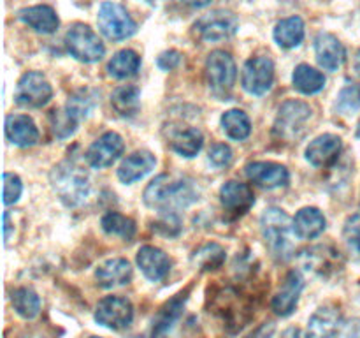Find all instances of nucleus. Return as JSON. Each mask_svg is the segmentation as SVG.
<instances>
[{
  "instance_id": "obj_1",
  "label": "nucleus",
  "mask_w": 360,
  "mask_h": 338,
  "mask_svg": "<svg viewBox=\"0 0 360 338\" xmlns=\"http://www.w3.org/2000/svg\"><path fill=\"white\" fill-rule=\"evenodd\" d=\"M199 199V190L192 180L181 176L160 175L144 190V203L153 210L176 211Z\"/></svg>"
},
{
  "instance_id": "obj_2",
  "label": "nucleus",
  "mask_w": 360,
  "mask_h": 338,
  "mask_svg": "<svg viewBox=\"0 0 360 338\" xmlns=\"http://www.w3.org/2000/svg\"><path fill=\"white\" fill-rule=\"evenodd\" d=\"M260 229L267 249L276 259H288L294 254V220L281 208L271 206L260 217Z\"/></svg>"
},
{
  "instance_id": "obj_3",
  "label": "nucleus",
  "mask_w": 360,
  "mask_h": 338,
  "mask_svg": "<svg viewBox=\"0 0 360 338\" xmlns=\"http://www.w3.org/2000/svg\"><path fill=\"white\" fill-rule=\"evenodd\" d=\"M51 185L67 206H79L90 194L88 173L72 161L62 162L53 169Z\"/></svg>"
},
{
  "instance_id": "obj_4",
  "label": "nucleus",
  "mask_w": 360,
  "mask_h": 338,
  "mask_svg": "<svg viewBox=\"0 0 360 338\" xmlns=\"http://www.w3.org/2000/svg\"><path fill=\"white\" fill-rule=\"evenodd\" d=\"M67 51L76 60L84 63H94L104 56L105 48L98 35L88 25L77 23L65 34Z\"/></svg>"
},
{
  "instance_id": "obj_5",
  "label": "nucleus",
  "mask_w": 360,
  "mask_h": 338,
  "mask_svg": "<svg viewBox=\"0 0 360 338\" xmlns=\"http://www.w3.org/2000/svg\"><path fill=\"white\" fill-rule=\"evenodd\" d=\"M98 28L109 41H123L136 34L137 25L129 11L116 2H104L98 9Z\"/></svg>"
},
{
  "instance_id": "obj_6",
  "label": "nucleus",
  "mask_w": 360,
  "mask_h": 338,
  "mask_svg": "<svg viewBox=\"0 0 360 338\" xmlns=\"http://www.w3.org/2000/svg\"><path fill=\"white\" fill-rule=\"evenodd\" d=\"M53 88L49 81L37 70L25 73L16 84L14 99L23 108H42L49 102Z\"/></svg>"
},
{
  "instance_id": "obj_7",
  "label": "nucleus",
  "mask_w": 360,
  "mask_h": 338,
  "mask_svg": "<svg viewBox=\"0 0 360 338\" xmlns=\"http://www.w3.org/2000/svg\"><path fill=\"white\" fill-rule=\"evenodd\" d=\"M134 306L132 303L122 296H108L101 299L95 310V320L101 326L109 327L112 331L125 330L132 324Z\"/></svg>"
},
{
  "instance_id": "obj_8",
  "label": "nucleus",
  "mask_w": 360,
  "mask_h": 338,
  "mask_svg": "<svg viewBox=\"0 0 360 338\" xmlns=\"http://www.w3.org/2000/svg\"><path fill=\"white\" fill-rule=\"evenodd\" d=\"M311 116V108L302 101H287L274 120V134L283 139H294L304 129Z\"/></svg>"
},
{
  "instance_id": "obj_9",
  "label": "nucleus",
  "mask_w": 360,
  "mask_h": 338,
  "mask_svg": "<svg viewBox=\"0 0 360 338\" xmlns=\"http://www.w3.org/2000/svg\"><path fill=\"white\" fill-rule=\"evenodd\" d=\"M243 88L250 95H264L274 83V63L267 56H253L243 67Z\"/></svg>"
},
{
  "instance_id": "obj_10",
  "label": "nucleus",
  "mask_w": 360,
  "mask_h": 338,
  "mask_svg": "<svg viewBox=\"0 0 360 338\" xmlns=\"http://www.w3.org/2000/svg\"><path fill=\"white\" fill-rule=\"evenodd\" d=\"M238 18L231 11H211L195 23V30L204 41L218 42L232 37L238 30Z\"/></svg>"
},
{
  "instance_id": "obj_11",
  "label": "nucleus",
  "mask_w": 360,
  "mask_h": 338,
  "mask_svg": "<svg viewBox=\"0 0 360 338\" xmlns=\"http://www.w3.org/2000/svg\"><path fill=\"white\" fill-rule=\"evenodd\" d=\"M236 76H238V69H236L234 58L227 51L217 49L207 56L206 77L214 92L224 94V92L231 90L236 83Z\"/></svg>"
},
{
  "instance_id": "obj_12",
  "label": "nucleus",
  "mask_w": 360,
  "mask_h": 338,
  "mask_svg": "<svg viewBox=\"0 0 360 338\" xmlns=\"http://www.w3.org/2000/svg\"><path fill=\"white\" fill-rule=\"evenodd\" d=\"M125 150L122 136L116 132H105L91 143L86 150V162L95 169H104L115 164Z\"/></svg>"
},
{
  "instance_id": "obj_13",
  "label": "nucleus",
  "mask_w": 360,
  "mask_h": 338,
  "mask_svg": "<svg viewBox=\"0 0 360 338\" xmlns=\"http://www.w3.org/2000/svg\"><path fill=\"white\" fill-rule=\"evenodd\" d=\"M302 266L313 275L329 277V275L336 273V270L343 266V259H341L340 252L333 246L319 245L302 254Z\"/></svg>"
},
{
  "instance_id": "obj_14",
  "label": "nucleus",
  "mask_w": 360,
  "mask_h": 338,
  "mask_svg": "<svg viewBox=\"0 0 360 338\" xmlns=\"http://www.w3.org/2000/svg\"><path fill=\"white\" fill-rule=\"evenodd\" d=\"M246 176L250 182L262 189H276V187L287 185L290 175L285 165L276 164V162H250L245 168Z\"/></svg>"
},
{
  "instance_id": "obj_15",
  "label": "nucleus",
  "mask_w": 360,
  "mask_h": 338,
  "mask_svg": "<svg viewBox=\"0 0 360 338\" xmlns=\"http://www.w3.org/2000/svg\"><path fill=\"white\" fill-rule=\"evenodd\" d=\"M302 287H304V280H302L301 273H299V271H290V273L285 277L283 284L278 289L276 294L273 296L271 308L274 310V313L280 317L290 315L295 310V306H297Z\"/></svg>"
},
{
  "instance_id": "obj_16",
  "label": "nucleus",
  "mask_w": 360,
  "mask_h": 338,
  "mask_svg": "<svg viewBox=\"0 0 360 338\" xmlns=\"http://www.w3.org/2000/svg\"><path fill=\"white\" fill-rule=\"evenodd\" d=\"M341 148H343L341 137L334 136V134H322L308 144L306 161L315 168H327L338 161Z\"/></svg>"
},
{
  "instance_id": "obj_17",
  "label": "nucleus",
  "mask_w": 360,
  "mask_h": 338,
  "mask_svg": "<svg viewBox=\"0 0 360 338\" xmlns=\"http://www.w3.org/2000/svg\"><path fill=\"white\" fill-rule=\"evenodd\" d=\"M315 53L320 67L326 70L336 73L347 60V51L336 35L329 32H320L315 39Z\"/></svg>"
},
{
  "instance_id": "obj_18",
  "label": "nucleus",
  "mask_w": 360,
  "mask_h": 338,
  "mask_svg": "<svg viewBox=\"0 0 360 338\" xmlns=\"http://www.w3.org/2000/svg\"><path fill=\"white\" fill-rule=\"evenodd\" d=\"M136 261L137 266L144 273V277L151 282L162 280L169 273V270H171V259H169L164 250L157 249V246H141Z\"/></svg>"
},
{
  "instance_id": "obj_19",
  "label": "nucleus",
  "mask_w": 360,
  "mask_h": 338,
  "mask_svg": "<svg viewBox=\"0 0 360 338\" xmlns=\"http://www.w3.org/2000/svg\"><path fill=\"white\" fill-rule=\"evenodd\" d=\"M186 298H188V289L185 292L176 294L158 310L157 315L153 317V323H151V338H165V334L172 330L176 320L181 317Z\"/></svg>"
},
{
  "instance_id": "obj_20",
  "label": "nucleus",
  "mask_w": 360,
  "mask_h": 338,
  "mask_svg": "<svg viewBox=\"0 0 360 338\" xmlns=\"http://www.w3.org/2000/svg\"><path fill=\"white\" fill-rule=\"evenodd\" d=\"M220 201L227 211L234 215H243L253 206L255 196H253L250 185L231 180L220 189Z\"/></svg>"
},
{
  "instance_id": "obj_21",
  "label": "nucleus",
  "mask_w": 360,
  "mask_h": 338,
  "mask_svg": "<svg viewBox=\"0 0 360 338\" xmlns=\"http://www.w3.org/2000/svg\"><path fill=\"white\" fill-rule=\"evenodd\" d=\"M157 165V158L151 151L148 150H137L134 154H130L125 161L120 164L118 168V178L123 183H134L137 180L144 178L146 175H150L151 171Z\"/></svg>"
},
{
  "instance_id": "obj_22",
  "label": "nucleus",
  "mask_w": 360,
  "mask_h": 338,
  "mask_svg": "<svg viewBox=\"0 0 360 338\" xmlns=\"http://www.w3.org/2000/svg\"><path fill=\"white\" fill-rule=\"evenodd\" d=\"M308 337L311 338H334L343 326L341 312L334 306H322L309 319Z\"/></svg>"
},
{
  "instance_id": "obj_23",
  "label": "nucleus",
  "mask_w": 360,
  "mask_h": 338,
  "mask_svg": "<svg viewBox=\"0 0 360 338\" xmlns=\"http://www.w3.org/2000/svg\"><path fill=\"white\" fill-rule=\"evenodd\" d=\"M6 137L21 148L34 146L39 141V130L27 115H9L6 118Z\"/></svg>"
},
{
  "instance_id": "obj_24",
  "label": "nucleus",
  "mask_w": 360,
  "mask_h": 338,
  "mask_svg": "<svg viewBox=\"0 0 360 338\" xmlns=\"http://www.w3.org/2000/svg\"><path fill=\"white\" fill-rule=\"evenodd\" d=\"M95 277L101 287L112 289L122 287L132 280V266L127 259L116 257V259H108L102 263L95 271Z\"/></svg>"
},
{
  "instance_id": "obj_25",
  "label": "nucleus",
  "mask_w": 360,
  "mask_h": 338,
  "mask_svg": "<svg viewBox=\"0 0 360 338\" xmlns=\"http://www.w3.org/2000/svg\"><path fill=\"white\" fill-rule=\"evenodd\" d=\"M326 217L319 208H302L294 217L295 236L301 239H313L320 236L326 229Z\"/></svg>"
},
{
  "instance_id": "obj_26",
  "label": "nucleus",
  "mask_w": 360,
  "mask_h": 338,
  "mask_svg": "<svg viewBox=\"0 0 360 338\" xmlns=\"http://www.w3.org/2000/svg\"><path fill=\"white\" fill-rule=\"evenodd\" d=\"M20 20L39 34H53L58 28L60 20L49 6H34L20 11Z\"/></svg>"
},
{
  "instance_id": "obj_27",
  "label": "nucleus",
  "mask_w": 360,
  "mask_h": 338,
  "mask_svg": "<svg viewBox=\"0 0 360 338\" xmlns=\"http://www.w3.org/2000/svg\"><path fill=\"white\" fill-rule=\"evenodd\" d=\"M304 39V21L299 16H290L281 20L274 28V41L285 49L299 46Z\"/></svg>"
},
{
  "instance_id": "obj_28",
  "label": "nucleus",
  "mask_w": 360,
  "mask_h": 338,
  "mask_svg": "<svg viewBox=\"0 0 360 338\" xmlns=\"http://www.w3.org/2000/svg\"><path fill=\"white\" fill-rule=\"evenodd\" d=\"M111 106L123 118H132V116H136L141 108L139 88L132 87V84L118 87L111 95Z\"/></svg>"
},
{
  "instance_id": "obj_29",
  "label": "nucleus",
  "mask_w": 360,
  "mask_h": 338,
  "mask_svg": "<svg viewBox=\"0 0 360 338\" xmlns=\"http://www.w3.org/2000/svg\"><path fill=\"white\" fill-rule=\"evenodd\" d=\"M171 148L179 154L181 157H195L204 144V136L195 127H186V129L178 130L171 136Z\"/></svg>"
},
{
  "instance_id": "obj_30",
  "label": "nucleus",
  "mask_w": 360,
  "mask_h": 338,
  "mask_svg": "<svg viewBox=\"0 0 360 338\" xmlns=\"http://www.w3.org/2000/svg\"><path fill=\"white\" fill-rule=\"evenodd\" d=\"M292 83H294L295 90H299L301 94L313 95L319 94L326 87V76L308 63H301V65L295 67Z\"/></svg>"
},
{
  "instance_id": "obj_31",
  "label": "nucleus",
  "mask_w": 360,
  "mask_h": 338,
  "mask_svg": "<svg viewBox=\"0 0 360 338\" xmlns=\"http://www.w3.org/2000/svg\"><path fill=\"white\" fill-rule=\"evenodd\" d=\"M97 102H98L97 92L91 90V88H81V90L74 92V94L70 95L69 101H67L65 104V111L69 113L77 123H79L81 120H84L91 111H94Z\"/></svg>"
},
{
  "instance_id": "obj_32",
  "label": "nucleus",
  "mask_w": 360,
  "mask_h": 338,
  "mask_svg": "<svg viewBox=\"0 0 360 338\" xmlns=\"http://www.w3.org/2000/svg\"><path fill=\"white\" fill-rule=\"evenodd\" d=\"M141 67V56L132 49H122L108 63V70L116 80H127L136 76Z\"/></svg>"
},
{
  "instance_id": "obj_33",
  "label": "nucleus",
  "mask_w": 360,
  "mask_h": 338,
  "mask_svg": "<svg viewBox=\"0 0 360 338\" xmlns=\"http://www.w3.org/2000/svg\"><path fill=\"white\" fill-rule=\"evenodd\" d=\"M221 127L225 134L234 141H243L252 132V122L241 109H229L221 115Z\"/></svg>"
},
{
  "instance_id": "obj_34",
  "label": "nucleus",
  "mask_w": 360,
  "mask_h": 338,
  "mask_svg": "<svg viewBox=\"0 0 360 338\" xmlns=\"http://www.w3.org/2000/svg\"><path fill=\"white\" fill-rule=\"evenodd\" d=\"M11 303L18 315H21L23 319H35L41 312V299L28 287L16 289L11 296Z\"/></svg>"
},
{
  "instance_id": "obj_35",
  "label": "nucleus",
  "mask_w": 360,
  "mask_h": 338,
  "mask_svg": "<svg viewBox=\"0 0 360 338\" xmlns=\"http://www.w3.org/2000/svg\"><path fill=\"white\" fill-rule=\"evenodd\" d=\"M101 225L108 234L120 236V238L123 239H132L134 236H136V222L130 217L116 213V211L105 213L104 217H102Z\"/></svg>"
},
{
  "instance_id": "obj_36",
  "label": "nucleus",
  "mask_w": 360,
  "mask_h": 338,
  "mask_svg": "<svg viewBox=\"0 0 360 338\" xmlns=\"http://www.w3.org/2000/svg\"><path fill=\"white\" fill-rule=\"evenodd\" d=\"M193 263L202 271H211L220 268L225 263V250L217 243H210L199 249L193 256Z\"/></svg>"
},
{
  "instance_id": "obj_37",
  "label": "nucleus",
  "mask_w": 360,
  "mask_h": 338,
  "mask_svg": "<svg viewBox=\"0 0 360 338\" xmlns=\"http://www.w3.org/2000/svg\"><path fill=\"white\" fill-rule=\"evenodd\" d=\"M51 120V129L53 134L60 139H65V137L72 136L77 129V122L65 111V109H55V111L49 115Z\"/></svg>"
},
{
  "instance_id": "obj_38",
  "label": "nucleus",
  "mask_w": 360,
  "mask_h": 338,
  "mask_svg": "<svg viewBox=\"0 0 360 338\" xmlns=\"http://www.w3.org/2000/svg\"><path fill=\"white\" fill-rule=\"evenodd\" d=\"M336 109L345 115H350L360 109V84H348L340 92L336 101Z\"/></svg>"
},
{
  "instance_id": "obj_39",
  "label": "nucleus",
  "mask_w": 360,
  "mask_h": 338,
  "mask_svg": "<svg viewBox=\"0 0 360 338\" xmlns=\"http://www.w3.org/2000/svg\"><path fill=\"white\" fill-rule=\"evenodd\" d=\"M343 236L348 249L354 250L355 254H360V213L352 215L348 218L343 229Z\"/></svg>"
},
{
  "instance_id": "obj_40",
  "label": "nucleus",
  "mask_w": 360,
  "mask_h": 338,
  "mask_svg": "<svg viewBox=\"0 0 360 338\" xmlns=\"http://www.w3.org/2000/svg\"><path fill=\"white\" fill-rule=\"evenodd\" d=\"M21 192H23V183H21L20 176L13 175V173H6L4 175V203L9 206L20 199Z\"/></svg>"
},
{
  "instance_id": "obj_41",
  "label": "nucleus",
  "mask_w": 360,
  "mask_h": 338,
  "mask_svg": "<svg viewBox=\"0 0 360 338\" xmlns=\"http://www.w3.org/2000/svg\"><path fill=\"white\" fill-rule=\"evenodd\" d=\"M153 229L162 232V234L176 236L179 232V229H181V220H179L176 211H164L162 217L157 220V224L153 225Z\"/></svg>"
},
{
  "instance_id": "obj_42",
  "label": "nucleus",
  "mask_w": 360,
  "mask_h": 338,
  "mask_svg": "<svg viewBox=\"0 0 360 338\" xmlns=\"http://www.w3.org/2000/svg\"><path fill=\"white\" fill-rule=\"evenodd\" d=\"M232 161V150L227 144H213L210 150V162L214 165V168H225V165L231 164Z\"/></svg>"
},
{
  "instance_id": "obj_43",
  "label": "nucleus",
  "mask_w": 360,
  "mask_h": 338,
  "mask_svg": "<svg viewBox=\"0 0 360 338\" xmlns=\"http://www.w3.org/2000/svg\"><path fill=\"white\" fill-rule=\"evenodd\" d=\"M179 62H181V55H179L176 49H171V51L162 53V55L158 56V60H157L158 67H160L162 70H172L174 67L179 65Z\"/></svg>"
},
{
  "instance_id": "obj_44",
  "label": "nucleus",
  "mask_w": 360,
  "mask_h": 338,
  "mask_svg": "<svg viewBox=\"0 0 360 338\" xmlns=\"http://www.w3.org/2000/svg\"><path fill=\"white\" fill-rule=\"evenodd\" d=\"M274 331H276V327H274L273 323H264L262 326L257 327V330L253 331L252 334H248L246 338H273Z\"/></svg>"
},
{
  "instance_id": "obj_45",
  "label": "nucleus",
  "mask_w": 360,
  "mask_h": 338,
  "mask_svg": "<svg viewBox=\"0 0 360 338\" xmlns=\"http://www.w3.org/2000/svg\"><path fill=\"white\" fill-rule=\"evenodd\" d=\"M4 236H6V243L11 238V224H9V213H4Z\"/></svg>"
},
{
  "instance_id": "obj_46",
  "label": "nucleus",
  "mask_w": 360,
  "mask_h": 338,
  "mask_svg": "<svg viewBox=\"0 0 360 338\" xmlns=\"http://www.w3.org/2000/svg\"><path fill=\"white\" fill-rule=\"evenodd\" d=\"M181 2H185L186 6H190V7H197V9H199V7L207 6V4H210L211 0H181Z\"/></svg>"
},
{
  "instance_id": "obj_47",
  "label": "nucleus",
  "mask_w": 360,
  "mask_h": 338,
  "mask_svg": "<svg viewBox=\"0 0 360 338\" xmlns=\"http://www.w3.org/2000/svg\"><path fill=\"white\" fill-rule=\"evenodd\" d=\"M283 338H309V337H302L301 330H297V327H292V330H288L287 333L283 334Z\"/></svg>"
},
{
  "instance_id": "obj_48",
  "label": "nucleus",
  "mask_w": 360,
  "mask_h": 338,
  "mask_svg": "<svg viewBox=\"0 0 360 338\" xmlns=\"http://www.w3.org/2000/svg\"><path fill=\"white\" fill-rule=\"evenodd\" d=\"M354 67H355V73H357L359 76H360V49L357 51V55H355V63H354Z\"/></svg>"
},
{
  "instance_id": "obj_49",
  "label": "nucleus",
  "mask_w": 360,
  "mask_h": 338,
  "mask_svg": "<svg viewBox=\"0 0 360 338\" xmlns=\"http://www.w3.org/2000/svg\"><path fill=\"white\" fill-rule=\"evenodd\" d=\"M357 137H360V123H359V127H357Z\"/></svg>"
},
{
  "instance_id": "obj_50",
  "label": "nucleus",
  "mask_w": 360,
  "mask_h": 338,
  "mask_svg": "<svg viewBox=\"0 0 360 338\" xmlns=\"http://www.w3.org/2000/svg\"><path fill=\"white\" fill-rule=\"evenodd\" d=\"M90 338H101V337H90Z\"/></svg>"
}]
</instances>
